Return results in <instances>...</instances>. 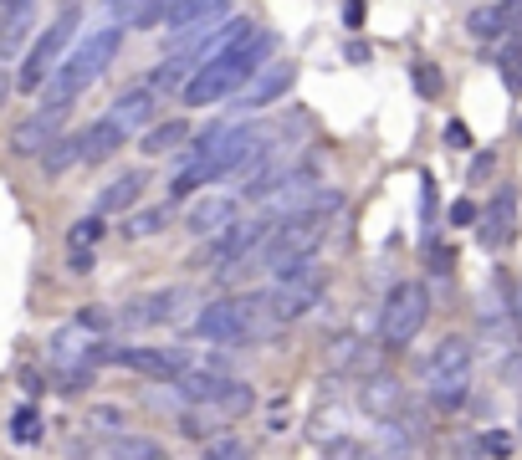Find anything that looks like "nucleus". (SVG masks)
Masks as SVG:
<instances>
[{
  "instance_id": "obj_20",
  "label": "nucleus",
  "mask_w": 522,
  "mask_h": 460,
  "mask_svg": "<svg viewBox=\"0 0 522 460\" xmlns=\"http://www.w3.org/2000/svg\"><path fill=\"white\" fill-rule=\"evenodd\" d=\"M93 353L87 348V338H82V328H62L57 338H52V358H57V368H67V379L77 374V363Z\"/></svg>"
},
{
  "instance_id": "obj_11",
  "label": "nucleus",
  "mask_w": 522,
  "mask_h": 460,
  "mask_svg": "<svg viewBox=\"0 0 522 460\" xmlns=\"http://www.w3.org/2000/svg\"><path fill=\"white\" fill-rule=\"evenodd\" d=\"M185 225L195 230V236H205V241H221V236H231V230H236V200L210 195V200L190 205V220Z\"/></svg>"
},
{
  "instance_id": "obj_7",
  "label": "nucleus",
  "mask_w": 522,
  "mask_h": 460,
  "mask_svg": "<svg viewBox=\"0 0 522 460\" xmlns=\"http://www.w3.org/2000/svg\"><path fill=\"white\" fill-rule=\"evenodd\" d=\"M405 384L395 379V374H374V379H364V389H359V409L369 414V420H384V425H395L400 414H405Z\"/></svg>"
},
{
  "instance_id": "obj_29",
  "label": "nucleus",
  "mask_w": 522,
  "mask_h": 460,
  "mask_svg": "<svg viewBox=\"0 0 522 460\" xmlns=\"http://www.w3.org/2000/svg\"><path fill=\"white\" fill-rule=\"evenodd\" d=\"M200 460H246V440L241 435H210Z\"/></svg>"
},
{
  "instance_id": "obj_17",
  "label": "nucleus",
  "mask_w": 522,
  "mask_h": 460,
  "mask_svg": "<svg viewBox=\"0 0 522 460\" xmlns=\"http://www.w3.org/2000/svg\"><path fill=\"white\" fill-rule=\"evenodd\" d=\"M31 21H36V6H26V0H6L0 6V57H16V46H21V36L31 31Z\"/></svg>"
},
{
  "instance_id": "obj_31",
  "label": "nucleus",
  "mask_w": 522,
  "mask_h": 460,
  "mask_svg": "<svg viewBox=\"0 0 522 460\" xmlns=\"http://www.w3.org/2000/svg\"><path fill=\"white\" fill-rule=\"evenodd\" d=\"M77 328H82V333H103V328H108V312H103V307H82V312H77Z\"/></svg>"
},
{
  "instance_id": "obj_15",
  "label": "nucleus",
  "mask_w": 522,
  "mask_h": 460,
  "mask_svg": "<svg viewBox=\"0 0 522 460\" xmlns=\"http://www.w3.org/2000/svg\"><path fill=\"white\" fill-rule=\"evenodd\" d=\"M123 138H128V133H123L118 123L98 118L93 128L82 133V164H108V159H113V154L123 149Z\"/></svg>"
},
{
  "instance_id": "obj_9",
  "label": "nucleus",
  "mask_w": 522,
  "mask_h": 460,
  "mask_svg": "<svg viewBox=\"0 0 522 460\" xmlns=\"http://www.w3.org/2000/svg\"><path fill=\"white\" fill-rule=\"evenodd\" d=\"M113 358L128 363V368H139V374H149V379H169V384H180L190 374L185 353H174V348H123Z\"/></svg>"
},
{
  "instance_id": "obj_33",
  "label": "nucleus",
  "mask_w": 522,
  "mask_h": 460,
  "mask_svg": "<svg viewBox=\"0 0 522 460\" xmlns=\"http://www.w3.org/2000/svg\"><path fill=\"white\" fill-rule=\"evenodd\" d=\"M487 455H497V460H502V455H512V440H507L502 430H492V435H487Z\"/></svg>"
},
{
  "instance_id": "obj_23",
  "label": "nucleus",
  "mask_w": 522,
  "mask_h": 460,
  "mask_svg": "<svg viewBox=\"0 0 522 460\" xmlns=\"http://www.w3.org/2000/svg\"><path fill=\"white\" fill-rule=\"evenodd\" d=\"M195 72H200V62L195 57H174V62H164V67H154V77H149V87H190L195 82Z\"/></svg>"
},
{
  "instance_id": "obj_24",
  "label": "nucleus",
  "mask_w": 522,
  "mask_h": 460,
  "mask_svg": "<svg viewBox=\"0 0 522 460\" xmlns=\"http://www.w3.org/2000/svg\"><path fill=\"white\" fill-rule=\"evenodd\" d=\"M113 460H169V450L144 435H123V440H113Z\"/></svg>"
},
{
  "instance_id": "obj_39",
  "label": "nucleus",
  "mask_w": 522,
  "mask_h": 460,
  "mask_svg": "<svg viewBox=\"0 0 522 460\" xmlns=\"http://www.w3.org/2000/svg\"><path fill=\"white\" fill-rule=\"evenodd\" d=\"M512 322L522 328V287H512Z\"/></svg>"
},
{
  "instance_id": "obj_22",
  "label": "nucleus",
  "mask_w": 522,
  "mask_h": 460,
  "mask_svg": "<svg viewBox=\"0 0 522 460\" xmlns=\"http://www.w3.org/2000/svg\"><path fill=\"white\" fill-rule=\"evenodd\" d=\"M185 138H190V128H185L180 118H174V123H159V128L144 133V154H154V159H159V154H174Z\"/></svg>"
},
{
  "instance_id": "obj_35",
  "label": "nucleus",
  "mask_w": 522,
  "mask_h": 460,
  "mask_svg": "<svg viewBox=\"0 0 522 460\" xmlns=\"http://www.w3.org/2000/svg\"><path fill=\"white\" fill-rule=\"evenodd\" d=\"M451 220H456V225H471V220H476V205H471V200L451 205Z\"/></svg>"
},
{
  "instance_id": "obj_27",
  "label": "nucleus",
  "mask_w": 522,
  "mask_h": 460,
  "mask_svg": "<svg viewBox=\"0 0 522 460\" xmlns=\"http://www.w3.org/2000/svg\"><path fill=\"white\" fill-rule=\"evenodd\" d=\"M11 440H16V445L41 440V409H36V404H21V409L11 414Z\"/></svg>"
},
{
  "instance_id": "obj_5",
  "label": "nucleus",
  "mask_w": 522,
  "mask_h": 460,
  "mask_svg": "<svg viewBox=\"0 0 522 460\" xmlns=\"http://www.w3.org/2000/svg\"><path fill=\"white\" fill-rule=\"evenodd\" d=\"M72 31H77V6H67L52 26H47V36H41L36 46H31V57H26V67L16 72V87L21 92H41L52 77H57V57H62V46L72 41Z\"/></svg>"
},
{
  "instance_id": "obj_18",
  "label": "nucleus",
  "mask_w": 522,
  "mask_h": 460,
  "mask_svg": "<svg viewBox=\"0 0 522 460\" xmlns=\"http://www.w3.org/2000/svg\"><path fill=\"white\" fill-rule=\"evenodd\" d=\"M174 389H180V394H185L190 404H205V409H215V404L226 399L231 379H221V374H205V368H195V374H185V379L174 384Z\"/></svg>"
},
{
  "instance_id": "obj_34",
  "label": "nucleus",
  "mask_w": 522,
  "mask_h": 460,
  "mask_svg": "<svg viewBox=\"0 0 522 460\" xmlns=\"http://www.w3.org/2000/svg\"><path fill=\"white\" fill-rule=\"evenodd\" d=\"M451 261H456V251H446V246H435V251H430V266L441 271V276L451 271Z\"/></svg>"
},
{
  "instance_id": "obj_8",
  "label": "nucleus",
  "mask_w": 522,
  "mask_h": 460,
  "mask_svg": "<svg viewBox=\"0 0 522 460\" xmlns=\"http://www.w3.org/2000/svg\"><path fill=\"white\" fill-rule=\"evenodd\" d=\"M476 241H482L487 251H507L517 241V195L512 190H497L487 215H482V230H476Z\"/></svg>"
},
{
  "instance_id": "obj_25",
  "label": "nucleus",
  "mask_w": 522,
  "mask_h": 460,
  "mask_svg": "<svg viewBox=\"0 0 522 460\" xmlns=\"http://www.w3.org/2000/svg\"><path fill=\"white\" fill-rule=\"evenodd\" d=\"M164 16H169V6H139V0H128V6H113L118 31H123V26H159Z\"/></svg>"
},
{
  "instance_id": "obj_26",
  "label": "nucleus",
  "mask_w": 522,
  "mask_h": 460,
  "mask_svg": "<svg viewBox=\"0 0 522 460\" xmlns=\"http://www.w3.org/2000/svg\"><path fill=\"white\" fill-rule=\"evenodd\" d=\"M164 225H169V210L154 205V210H139L134 220H123V236H128V241H144V236H159Z\"/></svg>"
},
{
  "instance_id": "obj_12",
  "label": "nucleus",
  "mask_w": 522,
  "mask_h": 460,
  "mask_svg": "<svg viewBox=\"0 0 522 460\" xmlns=\"http://www.w3.org/2000/svg\"><path fill=\"white\" fill-rule=\"evenodd\" d=\"M323 363L333 368V374H348V368H359V374H369L374 368V348L359 338V333H333L323 343ZM374 379V374H369Z\"/></svg>"
},
{
  "instance_id": "obj_37",
  "label": "nucleus",
  "mask_w": 522,
  "mask_h": 460,
  "mask_svg": "<svg viewBox=\"0 0 522 460\" xmlns=\"http://www.w3.org/2000/svg\"><path fill=\"white\" fill-rule=\"evenodd\" d=\"M446 138H451V144H461V149L471 144V133H466V123H451V128H446Z\"/></svg>"
},
{
  "instance_id": "obj_30",
  "label": "nucleus",
  "mask_w": 522,
  "mask_h": 460,
  "mask_svg": "<svg viewBox=\"0 0 522 460\" xmlns=\"http://www.w3.org/2000/svg\"><path fill=\"white\" fill-rule=\"evenodd\" d=\"M98 236H103V220H77L72 225V251H87Z\"/></svg>"
},
{
  "instance_id": "obj_38",
  "label": "nucleus",
  "mask_w": 522,
  "mask_h": 460,
  "mask_svg": "<svg viewBox=\"0 0 522 460\" xmlns=\"http://www.w3.org/2000/svg\"><path fill=\"white\" fill-rule=\"evenodd\" d=\"M72 271H93V251H72Z\"/></svg>"
},
{
  "instance_id": "obj_1",
  "label": "nucleus",
  "mask_w": 522,
  "mask_h": 460,
  "mask_svg": "<svg viewBox=\"0 0 522 460\" xmlns=\"http://www.w3.org/2000/svg\"><path fill=\"white\" fill-rule=\"evenodd\" d=\"M118 41H123V31H118V26L82 36V46H72L67 62L57 67V77H52L47 87H41V108H47V113H67V103L77 98V92L93 87V82L103 77V67L118 57Z\"/></svg>"
},
{
  "instance_id": "obj_19",
  "label": "nucleus",
  "mask_w": 522,
  "mask_h": 460,
  "mask_svg": "<svg viewBox=\"0 0 522 460\" xmlns=\"http://www.w3.org/2000/svg\"><path fill=\"white\" fill-rule=\"evenodd\" d=\"M139 190H144V169H128V174H118L113 184H108V190L98 195V210H128V205H134L139 200Z\"/></svg>"
},
{
  "instance_id": "obj_4",
  "label": "nucleus",
  "mask_w": 522,
  "mask_h": 460,
  "mask_svg": "<svg viewBox=\"0 0 522 460\" xmlns=\"http://www.w3.org/2000/svg\"><path fill=\"white\" fill-rule=\"evenodd\" d=\"M323 287H328V271L318 266V256L287 266V271L277 276V287L267 292L272 317H277V322H292V317H302V312H313L318 297H323Z\"/></svg>"
},
{
  "instance_id": "obj_3",
  "label": "nucleus",
  "mask_w": 522,
  "mask_h": 460,
  "mask_svg": "<svg viewBox=\"0 0 522 460\" xmlns=\"http://www.w3.org/2000/svg\"><path fill=\"white\" fill-rule=\"evenodd\" d=\"M430 317V292L420 282H400L395 292L384 297V312H379V338L384 348H410Z\"/></svg>"
},
{
  "instance_id": "obj_6",
  "label": "nucleus",
  "mask_w": 522,
  "mask_h": 460,
  "mask_svg": "<svg viewBox=\"0 0 522 460\" xmlns=\"http://www.w3.org/2000/svg\"><path fill=\"white\" fill-rule=\"evenodd\" d=\"M246 82H251V72H246L236 57H221V62H210V67L195 72V82L185 87V103H190V108L221 103V98H231V92H246Z\"/></svg>"
},
{
  "instance_id": "obj_36",
  "label": "nucleus",
  "mask_w": 522,
  "mask_h": 460,
  "mask_svg": "<svg viewBox=\"0 0 522 460\" xmlns=\"http://www.w3.org/2000/svg\"><path fill=\"white\" fill-rule=\"evenodd\" d=\"M343 57H348V62H359V67H364V62H369L374 52H369V46H364V41H348V52H343Z\"/></svg>"
},
{
  "instance_id": "obj_2",
  "label": "nucleus",
  "mask_w": 522,
  "mask_h": 460,
  "mask_svg": "<svg viewBox=\"0 0 522 460\" xmlns=\"http://www.w3.org/2000/svg\"><path fill=\"white\" fill-rule=\"evenodd\" d=\"M425 384H430V404L435 409H461L471 394V343L466 338H446L425 363Z\"/></svg>"
},
{
  "instance_id": "obj_32",
  "label": "nucleus",
  "mask_w": 522,
  "mask_h": 460,
  "mask_svg": "<svg viewBox=\"0 0 522 460\" xmlns=\"http://www.w3.org/2000/svg\"><path fill=\"white\" fill-rule=\"evenodd\" d=\"M415 87L425 92V98H435V92H441V72H435L430 62H420V67H415Z\"/></svg>"
},
{
  "instance_id": "obj_21",
  "label": "nucleus",
  "mask_w": 522,
  "mask_h": 460,
  "mask_svg": "<svg viewBox=\"0 0 522 460\" xmlns=\"http://www.w3.org/2000/svg\"><path fill=\"white\" fill-rule=\"evenodd\" d=\"M77 159H82V133H62L57 144L41 154V169H47V174H67Z\"/></svg>"
},
{
  "instance_id": "obj_10",
  "label": "nucleus",
  "mask_w": 522,
  "mask_h": 460,
  "mask_svg": "<svg viewBox=\"0 0 522 460\" xmlns=\"http://www.w3.org/2000/svg\"><path fill=\"white\" fill-rule=\"evenodd\" d=\"M62 128V113H47V108H41V113H31V118H21L16 128H11V154H47L52 144H57V133Z\"/></svg>"
},
{
  "instance_id": "obj_16",
  "label": "nucleus",
  "mask_w": 522,
  "mask_h": 460,
  "mask_svg": "<svg viewBox=\"0 0 522 460\" xmlns=\"http://www.w3.org/2000/svg\"><path fill=\"white\" fill-rule=\"evenodd\" d=\"M154 118V92L149 87H134V92H123V98L108 108V123H118L123 133H134Z\"/></svg>"
},
{
  "instance_id": "obj_14",
  "label": "nucleus",
  "mask_w": 522,
  "mask_h": 460,
  "mask_svg": "<svg viewBox=\"0 0 522 460\" xmlns=\"http://www.w3.org/2000/svg\"><path fill=\"white\" fill-rule=\"evenodd\" d=\"M522 26V6H476L471 16H466V31L476 36V41H502V36H512Z\"/></svg>"
},
{
  "instance_id": "obj_13",
  "label": "nucleus",
  "mask_w": 522,
  "mask_h": 460,
  "mask_svg": "<svg viewBox=\"0 0 522 460\" xmlns=\"http://www.w3.org/2000/svg\"><path fill=\"white\" fill-rule=\"evenodd\" d=\"M292 82H297V67H292V62H272V67H261V72L246 82V92H241V108H267V103H277Z\"/></svg>"
},
{
  "instance_id": "obj_28",
  "label": "nucleus",
  "mask_w": 522,
  "mask_h": 460,
  "mask_svg": "<svg viewBox=\"0 0 522 460\" xmlns=\"http://www.w3.org/2000/svg\"><path fill=\"white\" fill-rule=\"evenodd\" d=\"M251 404H256V389H251V384H231L226 399L215 404V420H236V414H246Z\"/></svg>"
}]
</instances>
